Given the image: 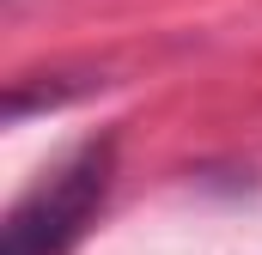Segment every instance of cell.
Wrapping results in <instances>:
<instances>
[{"label":"cell","mask_w":262,"mask_h":255,"mask_svg":"<svg viewBox=\"0 0 262 255\" xmlns=\"http://www.w3.org/2000/svg\"><path fill=\"white\" fill-rule=\"evenodd\" d=\"M110 164H116V140H92L67 158L55 176H43L6 219L0 255H67L79 243V231L92 225V213L110 194Z\"/></svg>","instance_id":"obj_1"}]
</instances>
